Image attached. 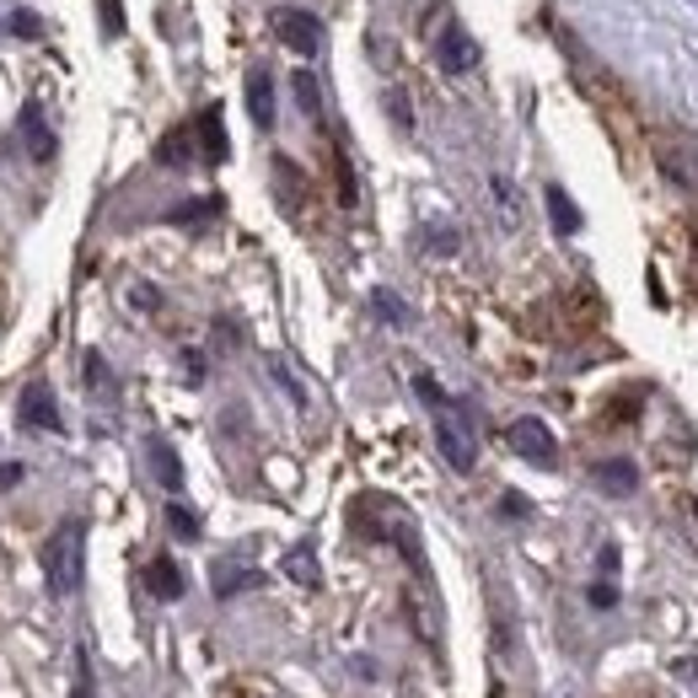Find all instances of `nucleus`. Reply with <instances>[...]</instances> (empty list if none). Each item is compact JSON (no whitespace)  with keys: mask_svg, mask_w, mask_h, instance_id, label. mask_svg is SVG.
<instances>
[{"mask_svg":"<svg viewBox=\"0 0 698 698\" xmlns=\"http://www.w3.org/2000/svg\"><path fill=\"white\" fill-rule=\"evenodd\" d=\"M591 479H597V490H602V494H634V484H640L634 462H623V457L597 462V468H591Z\"/></svg>","mask_w":698,"mask_h":698,"instance_id":"9d476101","label":"nucleus"},{"mask_svg":"<svg viewBox=\"0 0 698 698\" xmlns=\"http://www.w3.org/2000/svg\"><path fill=\"white\" fill-rule=\"evenodd\" d=\"M135 307H157V290H151V286H135Z\"/></svg>","mask_w":698,"mask_h":698,"instance_id":"473e14b6","label":"nucleus"},{"mask_svg":"<svg viewBox=\"0 0 698 698\" xmlns=\"http://www.w3.org/2000/svg\"><path fill=\"white\" fill-rule=\"evenodd\" d=\"M613 602H618L613 580H597V586H591V608H613Z\"/></svg>","mask_w":698,"mask_h":698,"instance_id":"cd10ccee","label":"nucleus"},{"mask_svg":"<svg viewBox=\"0 0 698 698\" xmlns=\"http://www.w3.org/2000/svg\"><path fill=\"white\" fill-rule=\"evenodd\" d=\"M494 200H500V215H505V221H516V189H511L505 178H494Z\"/></svg>","mask_w":698,"mask_h":698,"instance_id":"b1692460","label":"nucleus"},{"mask_svg":"<svg viewBox=\"0 0 698 698\" xmlns=\"http://www.w3.org/2000/svg\"><path fill=\"white\" fill-rule=\"evenodd\" d=\"M414 393L430 404V414H436V447H441V457L452 462L457 473H473L479 468V436H473V425H468V409L462 404H452L430 376H414Z\"/></svg>","mask_w":698,"mask_h":698,"instance_id":"f257e3e1","label":"nucleus"},{"mask_svg":"<svg viewBox=\"0 0 698 698\" xmlns=\"http://www.w3.org/2000/svg\"><path fill=\"white\" fill-rule=\"evenodd\" d=\"M500 511H505V516H527V500H522V494H505Z\"/></svg>","mask_w":698,"mask_h":698,"instance_id":"7c9ffc66","label":"nucleus"},{"mask_svg":"<svg viewBox=\"0 0 698 698\" xmlns=\"http://www.w3.org/2000/svg\"><path fill=\"white\" fill-rule=\"evenodd\" d=\"M339 200H344V205H355V172H350L344 157H339Z\"/></svg>","mask_w":698,"mask_h":698,"instance_id":"393cba45","label":"nucleus"},{"mask_svg":"<svg viewBox=\"0 0 698 698\" xmlns=\"http://www.w3.org/2000/svg\"><path fill=\"white\" fill-rule=\"evenodd\" d=\"M275 33H280V43L296 49V54H318V49H323V22H318L312 11H301V6L275 11Z\"/></svg>","mask_w":698,"mask_h":698,"instance_id":"20e7f679","label":"nucleus"},{"mask_svg":"<svg viewBox=\"0 0 698 698\" xmlns=\"http://www.w3.org/2000/svg\"><path fill=\"white\" fill-rule=\"evenodd\" d=\"M43 570H49V586L60 597H76L86 580V527L82 522H60L49 548H43Z\"/></svg>","mask_w":698,"mask_h":698,"instance_id":"f03ea898","label":"nucleus"},{"mask_svg":"<svg viewBox=\"0 0 698 698\" xmlns=\"http://www.w3.org/2000/svg\"><path fill=\"white\" fill-rule=\"evenodd\" d=\"M505 441H511V452L527 457V462H537V468H554L559 462V441H554V430L543 425V419H516L511 430H505Z\"/></svg>","mask_w":698,"mask_h":698,"instance_id":"7ed1b4c3","label":"nucleus"},{"mask_svg":"<svg viewBox=\"0 0 698 698\" xmlns=\"http://www.w3.org/2000/svg\"><path fill=\"white\" fill-rule=\"evenodd\" d=\"M11 33H22V39H39V33H43L39 11H11Z\"/></svg>","mask_w":698,"mask_h":698,"instance_id":"5701e85b","label":"nucleus"},{"mask_svg":"<svg viewBox=\"0 0 698 698\" xmlns=\"http://www.w3.org/2000/svg\"><path fill=\"white\" fill-rule=\"evenodd\" d=\"M103 17H108V22H103V28H108V39H119V33H124V11H119V0H103Z\"/></svg>","mask_w":698,"mask_h":698,"instance_id":"bb28decb","label":"nucleus"},{"mask_svg":"<svg viewBox=\"0 0 698 698\" xmlns=\"http://www.w3.org/2000/svg\"><path fill=\"white\" fill-rule=\"evenodd\" d=\"M387 108H393V124L409 129V97H404V92H387Z\"/></svg>","mask_w":698,"mask_h":698,"instance_id":"c756f323","label":"nucleus"},{"mask_svg":"<svg viewBox=\"0 0 698 698\" xmlns=\"http://www.w3.org/2000/svg\"><path fill=\"white\" fill-rule=\"evenodd\" d=\"M210 215H215V200H194V205H178L167 221H172V226H200Z\"/></svg>","mask_w":698,"mask_h":698,"instance_id":"412c9836","label":"nucleus"},{"mask_svg":"<svg viewBox=\"0 0 698 698\" xmlns=\"http://www.w3.org/2000/svg\"><path fill=\"white\" fill-rule=\"evenodd\" d=\"M194 140H200L205 162H215V167L232 157V146H226V129H221V114H215V108H205V114H200V124H194Z\"/></svg>","mask_w":698,"mask_h":698,"instance_id":"9b49d317","label":"nucleus"},{"mask_svg":"<svg viewBox=\"0 0 698 698\" xmlns=\"http://www.w3.org/2000/svg\"><path fill=\"white\" fill-rule=\"evenodd\" d=\"M194 146H200V140H194V129H172L162 146H157V162H162V167H189V162H194Z\"/></svg>","mask_w":698,"mask_h":698,"instance_id":"ddd939ff","label":"nucleus"},{"mask_svg":"<svg viewBox=\"0 0 698 698\" xmlns=\"http://www.w3.org/2000/svg\"><path fill=\"white\" fill-rule=\"evenodd\" d=\"M436 60H441V71H447V76H468V71L479 65V43L468 39L457 22H447V28H441V39H436Z\"/></svg>","mask_w":698,"mask_h":698,"instance_id":"39448f33","label":"nucleus"},{"mask_svg":"<svg viewBox=\"0 0 698 698\" xmlns=\"http://www.w3.org/2000/svg\"><path fill=\"white\" fill-rule=\"evenodd\" d=\"M76 698H92V694H86V688H82V694H76Z\"/></svg>","mask_w":698,"mask_h":698,"instance_id":"f704fd0d","label":"nucleus"},{"mask_svg":"<svg viewBox=\"0 0 698 698\" xmlns=\"http://www.w3.org/2000/svg\"><path fill=\"white\" fill-rule=\"evenodd\" d=\"M694 275H698V247H694Z\"/></svg>","mask_w":698,"mask_h":698,"instance_id":"72a5a7b5","label":"nucleus"},{"mask_svg":"<svg viewBox=\"0 0 698 698\" xmlns=\"http://www.w3.org/2000/svg\"><path fill=\"white\" fill-rule=\"evenodd\" d=\"M167 527H172L178 537H189V543H194V537H200V516H194L189 505H167Z\"/></svg>","mask_w":698,"mask_h":698,"instance_id":"aec40b11","label":"nucleus"},{"mask_svg":"<svg viewBox=\"0 0 698 698\" xmlns=\"http://www.w3.org/2000/svg\"><path fill=\"white\" fill-rule=\"evenodd\" d=\"M11 484H22V468L17 462H0V490H11Z\"/></svg>","mask_w":698,"mask_h":698,"instance_id":"2f4dec72","label":"nucleus"},{"mask_svg":"<svg viewBox=\"0 0 698 698\" xmlns=\"http://www.w3.org/2000/svg\"><path fill=\"white\" fill-rule=\"evenodd\" d=\"M275 178L286 183V205H301V172L290 162H275Z\"/></svg>","mask_w":698,"mask_h":698,"instance_id":"4be33fe9","label":"nucleus"},{"mask_svg":"<svg viewBox=\"0 0 698 698\" xmlns=\"http://www.w3.org/2000/svg\"><path fill=\"white\" fill-rule=\"evenodd\" d=\"M286 576L301 580V586H318V559H312V548H296V554H286Z\"/></svg>","mask_w":698,"mask_h":698,"instance_id":"a211bd4d","label":"nucleus"},{"mask_svg":"<svg viewBox=\"0 0 698 698\" xmlns=\"http://www.w3.org/2000/svg\"><path fill=\"white\" fill-rule=\"evenodd\" d=\"M247 114H253L258 129L275 124V82H269V71H247Z\"/></svg>","mask_w":698,"mask_h":698,"instance_id":"1a4fd4ad","label":"nucleus"},{"mask_svg":"<svg viewBox=\"0 0 698 698\" xmlns=\"http://www.w3.org/2000/svg\"><path fill=\"white\" fill-rule=\"evenodd\" d=\"M290 92H296V103H301L307 119H323V92H318V76L312 71H296L290 76Z\"/></svg>","mask_w":698,"mask_h":698,"instance_id":"2eb2a0df","label":"nucleus"},{"mask_svg":"<svg viewBox=\"0 0 698 698\" xmlns=\"http://www.w3.org/2000/svg\"><path fill=\"white\" fill-rule=\"evenodd\" d=\"M425 237H430V253H457V237L452 232H441V226H430Z\"/></svg>","mask_w":698,"mask_h":698,"instance_id":"c85d7f7f","label":"nucleus"},{"mask_svg":"<svg viewBox=\"0 0 698 698\" xmlns=\"http://www.w3.org/2000/svg\"><path fill=\"white\" fill-rule=\"evenodd\" d=\"M17 414H22V425H28V430H60L54 393H49L43 382H28V387H22V404H17Z\"/></svg>","mask_w":698,"mask_h":698,"instance_id":"6e6552de","label":"nucleus"},{"mask_svg":"<svg viewBox=\"0 0 698 698\" xmlns=\"http://www.w3.org/2000/svg\"><path fill=\"white\" fill-rule=\"evenodd\" d=\"M548 215H554L559 237H576V232H580V210L570 205V194H565V189H548Z\"/></svg>","mask_w":698,"mask_h":698,"instance_id":"dca6fc26","label":"nucleus"},{"mask_svg":"<svg viewBox=\"0 0 698 698\" xmlns=\"http://www.w3.org/2000/svg\"><path fill=\"white\" fill-rule=\"evenodd\" d=\"M86 382L92 387H108V361L103 355H86Z\"/></svg>","mask_w":698,"mask_h":698,"instance_id":"a878e982","label":"nucleus"},{"mask_svg":"<svg viewBox=\"0 0 698 698\" xmlns=\"http://www.w3.org/2000/svg\"><path fill=\"white\" fill-rule=\"evenodd\" d=\"M371 307H376V312H382V318H387L393 329H404V323H409V307H404V301H398L393 290H376V296H371Z\"/></svg>","mask_w":698,"mask_h":698,"instance_id":"6ab92c4d","label":"nucleus"},{"mask_svg":"<svg viewBox=\"0 0 698 698\" xmlns=\"http://www.w3.org/2000/svg\"><path fill=\"white\" fill-rule=\"evenodd\" d=\"M17 135H22V151H28L33 162H54L60 140H54V129L43 119V108H22V114H17Z\"/></svg>","mask_w":698,"mask_h":698,"instance_id":"0eeeda50","label":"nucleus"},{"mask_svg":"<svg viewBox=\"0 0 698 698\" xmlns=\"http://www.w3.org/2000/svg\"><path fill=\"white\" fill-rule=\"evenodd\" d=\"M151 473L162 479V490H183V462H178V452L167 447V441H151Z\"/></svg>","mask_w":698,"mask_h":698,"instance_id":"4468645a","label":"nucleus"},{"mask_svg":"<svg viewBox=\"0 0 698 698\" xmlns=\"http://www.w3.org/2000/svg\"><path fill=\"white\" fill-rule=\"evenodd\" d=\"M258 570H232V565H221L215 570V597H237V591H247V586H258Z\"/></svg>","mask_w":698,"mask_h":698,"instance_id":"f3484780","label":"nucleus"},{"mask_svg":"<svg viewBox=\"0 0 698 698\" xmlns=\"http://www.w3.org/2000/svg\"><path fill=\"white\" fill-rule=\"evenodd\" d=\"M146 586H151V597L178 602V597H183V570H178V565L162 554V559H151V565H146Z\"/></svg>","mask_w":698,"mask_h":698,"instance_id":"f8f14e48","label":"nucleus"},{"mask_svg":"<svg viewBox=\"0 0 698 698\" xmlns=\"http://www.w3.org/2000/svg\"><path fill=\"white\" fill-rule=\"evenodd\" d=\"M656 167L666 183H677L683 194H698V157L688 146H677V140H661L656 146Z\"/></svg>","mask_w":698,"mask_h":698,"instance_id":"423d86ee","label":"nucleus"}]
</instances>
